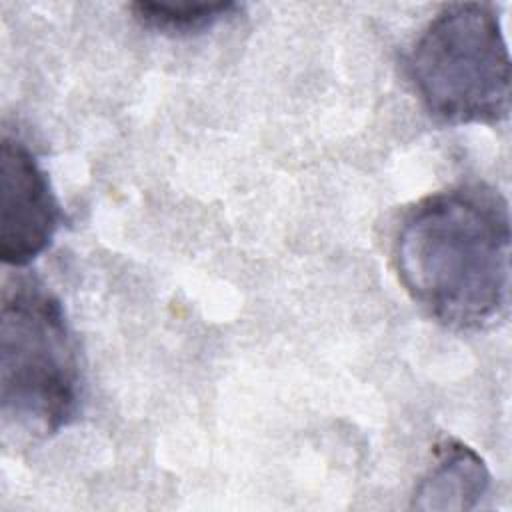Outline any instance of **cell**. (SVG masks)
Returning a JSON list of instances; mask_svg holds the SVG:
<instances>
[{"label":"cell","instance_id":"cell-1","mask_svg":"<svg viewBox=\"0 0 512 512\" xmlns=\"http://www.w3.org/2000/svg\"><path fill=\"white\" fill-rule=\"evenodd\" d=\"M392 262L410 298L454 330L498 322L510 296V210L494 188L434 192L402 216Z\"/></svg>","mask_w":512,"mask_h":512},{"label":"cell","instance_id":"cell-2","mask_svg":"<svg viewBox=\"0 0 512 512\" xmlns=\"http://www.w3.org/2000/svg\"><path fill=\"white\" fill-rule=\"evenodd\" d=\"M80 364L60 300L36 278L2 290L0 414L4 440H44L72 422Z\"/></svg>","mask_w":512,"mask_h":512},{"label":"cell","instance_id":"cell-3","mask_svg":"<svg viewBox=\"0 0 512 512\" xmlns=\"http://www.w3.org/2000/svg\"><path fill=\"white\" fill-rule=\"evenodd\" d=\"M408 80L446 124H498L510 114V54L490 4L444 6L406 56Z\"/></svg>","mask_w":512,"mask_h":512},{"label":"cell","instance_id":"cell-4","mask_svg":"<svg viewBox=\"0 0 512 512\" xmlns=\"http://www.w3.org/2000/svg\"><path fill=\"white\" fill-rule=\"evenodd\" d=\"M0 174V256L4 264L22 268L52 244L62 212L46 172L20 138L4 134Z\"/></svg>","mask_w":512,"mask_h":512},{"label":"cell","instance_id":"cell-5","mask_svg":"<svg viewBox=\"0 0 512 512\" xmlns=\"http://www.w3.org/2000/svg\"><path fill=\"white\" fill-rule=\"evenodd\" d=\"M490 486L482 458L458 440L438 446L434 464L414 492L418 508H474Z\"/></svg>","mask_w":512,"mask_h":512},{"label":"cell","instance_id":"cell-6","mask_svg":"<svg viewBox=\"0 0 512 512\" xmlns=\"http://www.w3.org/2000/svg\"><path fill=\"white\" fill-rule=\"evenodd\" d=\"M134 18L144 26L168 36H188L210 30L234 16L240 8L234 2H134Z\"/></svg>","mask_w":512,"mask_h":512}]
</instances>
